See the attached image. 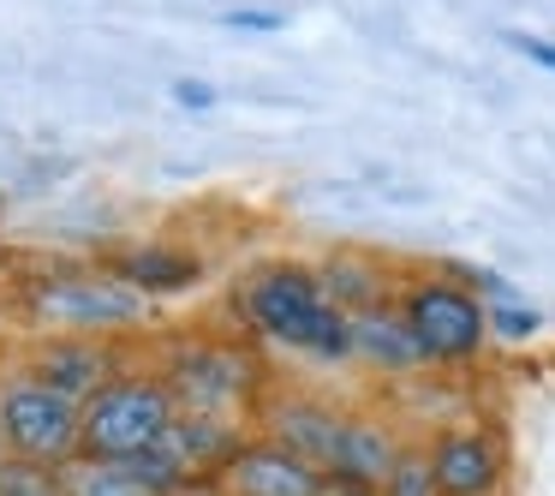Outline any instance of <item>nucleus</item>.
<instances>
[{"label": "nucleus", "instance_id": "obj_1", "mask_svg": "<svg viewBox=\"0 0 555 496\" xmlns=\"http://www.w3.org/2000/svg\"><path fill=\"white\" fill-rule=\"evenodd\" d=\"M240 311L257 335L305 353V359L340 365L352 359V317L323 293L311 264H263L240 281Z\"/></svg>", "mask_w": 555, "mask_h": 496}, {"label": "nucleus", "instance_id": "obj_2", "mask_svg": "<svg viewBox=\"0 0 555 496\" xmlns=\"http://www.w3.org/2000/svg\"><path fill=\"white\" fill-rule=\"evenodd\" d=\"M173 419H180V400L162 383V371H120L108 389L85 400V455L132 460L156 448Z\"/></svg>", "mask_w": 555, "mask_h": 496}, {"label": "nucleus", "instance_id": "obj_3", "mask_svg": "<svg viewBox=\"0 0 555 496\" xmlns=\"http://www.w3.org/2000/svg\"><path fill=\"white\" fill-rule=\"evenodd\" d=\"M0 448L30 467H54L85 455V407L54 395L37 377H7L0 383Z\"/></svg>", "mask_w": 555, "mask_h": 496}, {"label": "nucleus", "instance_id": "obj_4", "mask_svg": "<svg viewBox=\"0 0 555 496\" xmlns=\"http://www.w3.org/2000/svg\"><path fill=\"white\" fill-rule=\"evenodd\" d=\"M150 300L132 281L108 276V269H61V276L30 281V317L54 335H108V329L144 323Z\"/></svg>", "mask_w": 555, "mask_h": 496}, {"label": "nucleus", "instance_id": "obj_5", "mask_svg": "<svg viewBox=\"0 0 555 496\" xmlns=\"http://www.w3.org/2000/svg\"><path fill=\"white\" fill-rule=\"evenodd\" d=\"M400 317H406L412 341H418L424 365H466L490 341V305L454 276H424L395 293Z\"/></svg>", "mask_w": 555, "mask_h": 496}, {"label": "nucleus", "instance_id": "obj_6", "mask_svg": "<svg viewBox=\"0 0 555 496\" xmlns=\"http://www.w3.org/2000/svg\"><path fill=\"white\" fill-rule=\"evenodd\" d=\"M257 377L263 365L228 341H185L162 365V383L192 412H257Z\"/></svg>", "mask_w": 555, "mask_h": 496}, {"label": "nucleus", "instance_id": "obj_7", "mask_svg": "<svg viewBox=\"0 0 555 496\" xmlns=\"http://www.w3.org/2000/svg\"><path fill=\"white\" fill-rule=\"evenodd\" d=\"M257 424H263L269 443L293 448V455H305L311 467L328 472L335 443H340V431H347V407H335V400H323V395H305V389H287V395L257 400Z\"/></svg>", "mask_w": 555, "mask_h": 496}, {"label": "nucleus", "instance_id": "obj_8", "mask_svg": "<svg viewBox=\"0 0 555 496\" xmlns=\"http://www.w3.org/2000/svg\"><path fill=\"white\" fill-rule=\"evenodd\" d=\"M328 484L335 479H328L323 467H311L305 455L269 443V436H251V443L228 460V472L216 479V491L221 496H323Z\"/></svg>", "mask_w": 555, "mask_h": 496}, {"label": "nucleus", "instance_id": "obj_9", "mask_svg": "<svg viewBox=\"0 0 555 496\" xmlns=\"http://www.w3.org/2000/svg\"><path fill=\"white\" fill-rule=\"evenodd\" d=\"M245 443H251V436H245V412H192V407H180V419L168 424V436H162L156 448L192 479V491H197V484H216Z\"/></svg>", "mask_w": 555, "mask_h": 496}, {"label": "nucleus", "instance_id": "obj_10", "mask_svg": "<svg viewBox=\"0 0 555 496\" xmlns=\"http://www.w3.org/2000/svg\"><path fill=\"white\" fill-rule=\"evenodd\" d=\"M25 377H37V383H49L54 395L78 400L85 407L96 389H108L114 377V347H102L96 335H49L37 353L25 359Z\"/></svg>", "mask_w": 555, "mask_h": 496}, {"label": "nucleus", "instance_id": "obj_11", "mask_svg": "<svg viewBox=\"0 0 555 496\" xmlns=\"http://www.w3.org/2000/svg\"><path fill=\"white\" fill-rule=\"evenodd\" d=\"M436 479H442V496H495L507 472V455L495 443V431L483 424H460V431H442L430 443Z\"/></svg>", "mask_w": 555, "mask_h": 496}, {"label": "nucleus", "instance_id": "obj_12", "mask_svg": "<svg viewBox=\"0 0 555 496\" xmlns=\"http://www.w3.org/2000/svg\"><path fill=\"white\" fill-rule=\"evenodd\" d=\"M400 448L406 443H400L383 419H371V412H347V431H340V443H335L328 479L359 484V491H383L388 472H395V460H400Z\"/></svg>", "mask_w": 555, "mask_h": 496}, {"label": "nucleus", "instance_id": "obj_13", "mask_svg": "<svg viewBox=\"0 0 555 496\" xmlns=\"http://www.w3.org/2000/svg\"><path fill=\"white\" fill-rule=\"evenodd\" d=\"M352 359H364L371 371H418L424 365V353L395 300L371 305V311H352Z\"/></svg>", "mask_w": 555, "mask_h": 496}, {"label": "nucleus", "instance_id": "obj_14", "mask_svg": "<svg viewBox=\"0 0 555 496\" xmlns=\"http://www.w3.org/2000/svg\"><path fill=\"white\" fill-rule=\"evenodd\" d=\"M114 276L132 281L144 300H156V293H185L204 281V264L185 252H162V245H144V252H126L120 264H114Z\"/></svg>", "mask_w": 555, "mask_h": 496}, {"label": "nucleus", "instance_id": "obj_15", "mask_svg": "<svg viewBox=\"0 0 555 496\" xmlns=\"http://www.w3.org/2000/svg\"><path fill=\"white\" fill-rule=\"evenodd\" d=\"M317 276H323V293H328V300H335L347 317L395 300V293H388V276L371 264V257H359V252H335L323 269H317Z\"/></svg>", "mask_w": 555, "mask_h": 496}, {"label": "nucleus", "instance_id": "obj_16", "mask_svg": "<svg viewBox=\"0 0 555 496\" xmlns=\"http://www.w3.org/2000/svg\"><path fill=\"white\" fill-rule=\"evenodd\" d=\"M61 491L66 496H156L132 467H126V460H96V455L66 460V467H61Z\"/></svg>", "mask_w": 555, "mask_h": 496}, {"label": "nucleus", "instance_id": "obj_17", "mask_svg": "<svg viewBox=\"0 0 555 496\" xmlns=\"http://www.w3.org/2000/svg\"><path fill=\"white\" fill-rule=\"evenodd\" d=\"M383 496H442V479H436L430 448H400L395 472H388Z\"/></svg>", "mask_w": 555, "mask_h": 496}, {"label": "nucleus", "instance_id": "obj_18", "mask_svg": "<svg viewBox=\"0 0 555 496\" xmlns=\"http://www.w3.org/2000/svg\"><path fill=\"white\" fill-rule=\"evenodd\" d=\"M0 496H66L54 467H30V460L0 455Z\"/></svg>", "mask_w": 555, "mask_h": 496}, {"label": "nucleus", "instance_id": "obj_19", "mask_svg": "<svg viewBox=\"0 0 555 496\" xmlns=\"http://www.w3.org/2000/svg\"><path fill=\"white\" fill-rule=\"evenodd\" d=\"M126 467H132V472H138V479H144L156 496H185V491H192V479H185V472L173 467V460L162 455V448H144V455H132Z\"/></svg>", "mask_w": 555, "mask_h": 496}, {"label": "nucleus", "instance_id": "obj_20", "mask_svg": "<svg viewBox=\"0 0 555 496\" xmlns=\"http://www.w3.org/2000/svg\"><path fill=\"white\" fill-rule=\"evenodd\" d=\"M490 335L495 341H538L543 311H531V305H519V300H502V305H490Z\"/></svg>", "mask_w": 555, "mask_h": 496}, {"label": "nucleus", "instance_id": "obj_21", "mask_svg": "<svg viewBox=\"0 0 555 496\" xmlns=\"http://www.w3.org/2000/svg\"><path fill=\"white\" fill-rule=\"evenodd\" d=\"M221 25L228 30H281L287 13H275V7H233V13H221Z\"/></svg>", "mask_w": 555, "mask_h": 496}, {"label": "nucleus", "instance_id": "obj_22", "mask_svg": "<svg viewBox=\"0 0 555 496\" xmlns=\"http://www.w3.org/2000/svg\"><path fill=\"white\" fill-rule=\"evenodd\" d=\"M502 37H507V49H514V54H526V61H538V66H550V73H555V42L526 37V30H502Z\"/></svg>", "mask_w": 555, "mask_h": 496}, {"label": "nucleus", "instance_id": "obj_23", "mask_svg": "<svg viewBox=\"0 0 555 496\" xmlns=\"http://www.w3.org/2000/svg\"><path fill=\"white\" fill-rule=\"evenodd\" d=\"M173 102H180V109H216V85H204V78H180V85H173Z\"/></svg>", "mask_w": 555, "mask_h": 496}, {"label": "nucleus", "instance_id": "obj_24", "mask_svg": "<svg viewBox=\"0 0 555 496\" xmlns=\"http://www.w3.org/2000/svg\"><path fill=\"white\" fill-rule=\"evenodd\" d=\"M323 496H383V491H359V484H328Z\"/></svg>", "mask_w": 555, "mask_h": 496}]
</instances>
